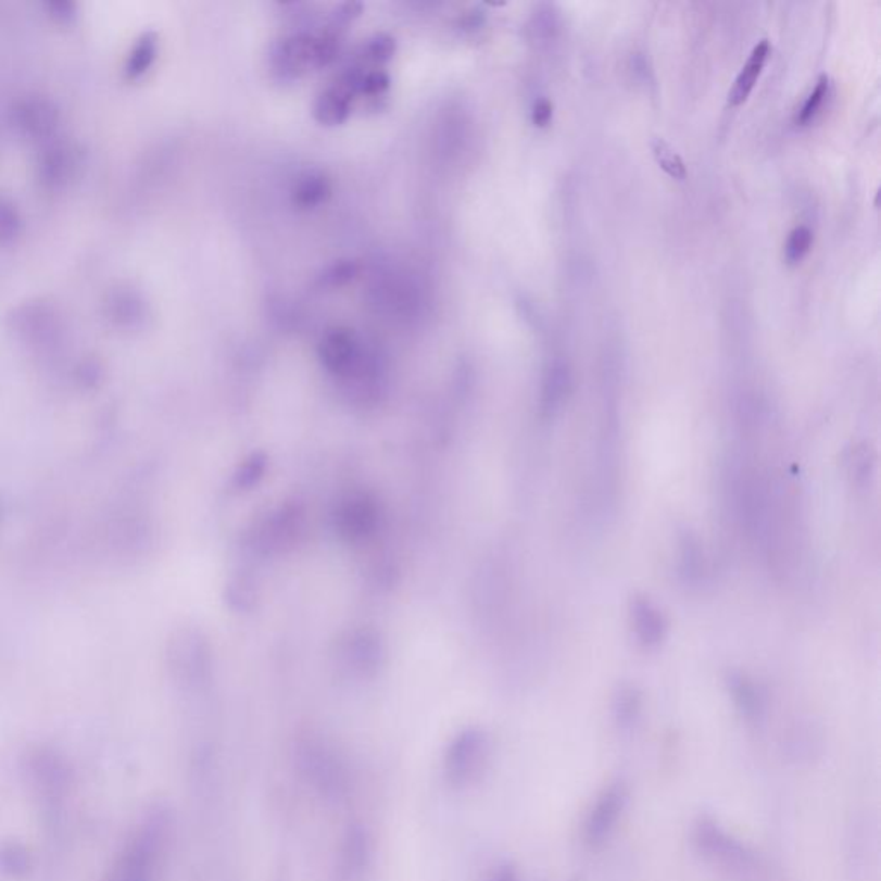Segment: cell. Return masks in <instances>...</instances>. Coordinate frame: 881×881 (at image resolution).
<instances>
[{"mask_svg":"<svg viewBox=\"0 0 881 881\" xmlns=\"http://www.w3.org/2000/svg\"><path fill=\"white\" fill-rule=\"evenodd\" d=\"M319 358L327 373L340 377H356L368 365L358 336L347 327H332L324 332L319 343Z\"/></svg>","mask_w":881,"mask_h":881,"instance_id":"cell-7","label":"cell"},{"mask_svg":"<svg viewBox=\"0 0 881 881\" xmlns=\"http://www.w3.org/2000/svg\"><path fill=\"white\" fill-rule=\"evenodd\" d=\"M159 55V37L155 32H146L137 38V42L129 50L125 63L126 79H140L149 73Z\"/></svg>","mask_w":881,"mask_h":881,"instance_id":"cell-19","label":"cell"},{"mask_svg":"<svg viewBox=\"0 0 881 881\" xmlns=\"http://www.w3.org/2000/svg\"><path fill=\"white\" fill-rule=\"evenodd\" d=\"M489 881H521V880L514 868L505 866V868L498 869L496 873H494L493 877H491V880Z\"/></svg>","mask_w":881,"mask_h":881,"instance_id":"cell-31","label":"cell"},{"mask_svg":"<svg viewBox=\"0 0 881 881\" xmlns=\"http://www.w3.org/2000/svg\"><path fill=\"white\" fill-rule=\"evenodd\" d=\"M570 388L571 377L567 364L562 361L553 362L548 367L544 385H542V408L546 410L548 414L556 412L567 400Z\"/></svg>","mask_w":881,"mask_h":881,"instance_id":"cell-18","label":"cell"},{"mask_svg":"<svg viewBox=\"0 0 881 881\" xmlns=\"http://www.w3.org/2000/svg\"><path fill=\"white\" fill-rule=\"evenodd\" d=\"M61 123V111L49 97L29 96L17 100L11 109V125L23 137L49 140Z\"/></svg>","mask_w":881,"mask_h":881,"instance_id":"cell-8","label":"cell"},{"mask_svg":"<svg viewBox=\"0 0 881 881\" xmlns=\"http://www.w3.org/2000/svg\"><path fill=\"white\" fill-rule=\"evenodd\" d=\"M730 695H732L733 704H735L737 712L741 713L742 718L750 721V723H759L763 720L766 712L765 695L759 691L756 683L745 677L744 674L733 671L727 679Z\"/></svg>","mask_w":881,"mask_h":881,"instance_id":"cell-14","label":"cell"},{"mask_svg":"<svg viewBox=\"0 0 881 881\" xmlns=\"http://www.w3.org/2000/svg\"><path fill=\"white\" fill-rule=\"evenodd\" d=\"M813 244V231L807 226H797L792 229L791 235L786 238L785 243V261L791 265H797L803 262Z\"/></svg>","mask_w":881,"mask_h":881,"instance_id":"cell-26","label":"cell"},{"mask_svg":"<svg viewBox=\"0 0 881 881\" xmlns=\"http://www.w3.org/2000/svg\"><path fill=\"white\" fill-rule=\"evenodd\" d=\"M105 317L121 329H140L149 319V305L140 291L121 286L109 291L104 303Z\"/></svg>","mask_w":881,"mask_h":881,"instance_id":"cell-11","label":"cell"},{"mask_svg":"<svg viewBox=\"0 0 881 881\" xmlns=\"http://www.w3.org/2000/svg\"><path fill=\"white\" fill-rule=\"evenodd\" d=\"M530 119H532V125L538 126V128H546L551 119H553V104H551V100L546 99V97H538V99L534 100V104H532Z\"/></svg>","mask_w":881,"mask_h":881,"instance_id":"cell-29","label":"cell"},{"mask_svg":"<svg viewBox=\"0 0 881 881\" xmlns=\"http://www.w3.org/2000/svg\"><path fill=\"white\" fill-rule=\"evenodd\" d=\"M362 9H364L362 4H356V2H348V4L336 8L331 17V25H329V32L340 35L341 29L347 28L350 23L355 22L356 17L361 16Z\"/></svg>","mask_w":881,"mask_h":881,"instance_id":"cell-28","label":"cell"},{"mask_svg":"<svg viewBox=\"0 0 881 881\" xmlns=\"http://www.w3.org/2000/svg\"><path fill=\"white\" fill-rule=\"evenodd\" d=\"M161 835L155 828H149L137 835L121 857L111 881H152L158 865Z\"/></svg>","mask_w":881,"mask_h":881,"instance_id":"cell-9","label":"cell"},{"mask_svg":"<svg viewBox=\"0 0 881 881\" xmlns=\"http://www.w3.org/2000/svg\"><path fill=\"white\" fill-rule=\"evenodd\" d=\"M317 67H323L317 35H288L270 50V70L281 81H293Z\"/></svg>","mask_w":881,"mask_h":881,"instance_id":"cell-6","label":"cell"},{"mask_svg":"<svg viewBox=\"0 0 881 881\" xmlns=\"http://www.w3.org/2000/svg\"><path fill=\"white\" fill-rule=\"evenodd\" d=\"M642 700L641 691L633 685H624L618 689L617 694L613 697V718L617 721L618 729L629 732V730L638 727L641 720Z\"/></svg>","mask_w":881,"mask_h":881,"instance_id":"cell-20","label":"cell"},{"mask_svg":"<svg viewBox=\"0 0 881 881\" xmlns=\"http://www.w3.org/2000/svg\"><path fill=\"white\" fill-rule=\"evenodd\" d=\"M8 327L17 340L40 352L54 350L64 335V323L58 309L46 300H29L14 306L8 315Z\"/></svg>","mask_w":881,"mask_h":881,"instance_id":"cell-1","label":"cell"},{"mask_svg":"<svg viewBox=\"0 0 881 881\" xmlns=\"http://www.w3.org/2000/svg\"><path fill=\"white\" fill-rule=\"evenodd\" d=\"M828 87H830V79H828L827 75H821L816 81L815 88H813L811 93L807 96L806 102H804L803 108L798 109L797 112V123L798 125H807V123H811L815 119L816 114H818L819 109L823 105L825 97L828 96Z\"/></svg>","mask_w":881,"mask_h":881,"instance_id":"cell-27","label":"cell"},{"mask_svg":"<svg viewBox=\"0 0 881 881\" xmlns=\"http://www.w3.org/2000/svg\"><path fill=\"white\" fill-rule=\"evenodd\" d=\"M694 844L709 863L729 871L744 873L756 866V854L753 848L727 832L716 819L708 816L697 819L694 827Z\"/></svg>","mask_w":881,"mask_h":881,"instance_id":"cell-3","label":"cell"},{"mask_svg":"<svg viewBox=\"0 0 881 881\" xmlns=\"http://www.w3.org/2000/svg\"><path fill=\"white\" fill-rule=\"evenodd\" d=\"M491 757V741L482 730H465L453 739L444 756V775L450 785H474L486 773Z\"/></svg>","mask_w":881,"mask_h":881,"instance_id":"cell-4","label":"cell"},{"mask_svg":"<svg viewBox=\"0 0 881 881\" xmlns=\"http://www.w3.org/2000/svg\"><path fill=\"white\" fill-rule=\"evenodd\" d=\"M394 50H397V42L393 37L377 34L368 38L367 42L362 46L361 58L364 63L382 64L393 58Z\"/></svg>","mask_w":881,"mask_h":881,"instance_id":"cell-24","label":"cell"},{"mask_svg":"<svg viewBox=\"0 0 881 881\" xmlns=\"http://www.w3.org/2000/svg\"><path fill=\"white\" fill-rule=\"evenodd\" d=\"M770 55V42L763 38L751 50L750 58L742 66L741 73L737 75L732 88L729 91V104L732 108L744 104L747 97L751 96L754 85H756L757 76L762 75L763 67H765L766 59Z\"/></svg>","mask_w":881,"mask_h":881,"instance_id":"cell-16","label":"cell"},{"mask_svg":"<svg viewBox=\"0 0 881 881\" xmlns=\"http://www.w3.org/2000/svg\"><path fill=\"white\" fill-rule=\"evenodd\" d=\"M368 854H370V847H368V839L364 830L361 827H350L343 845H341V869L348 880H353L364 873V869L367 868Z\"/></svg>","mask_w":881,"mask_h":881,"instance_id":"cell-17","label":"cell"},{"mask_svg":"<svg viewBox=\"0 0 881 881\" xmlns=\"http://www.w3.org/2000/svg\"><path fill=\"white\" fill-rule=\"evenodd\" d=\"M23 219L16 205L0 194V243H13L22 235Z\"/></svg>","mask_w":881,"mask_h":881,"instance_id":"cell-25","label":"cell"},{"mask_svg":"<svg viewBox=\"0 0 881 881\" xmlns=\"http://www.w3.org/2000/svg\"><path fill=\"white\" fill-rule=\"evenodd\" d=\"M46 8L49 9V14L54 17L55 22L70 23L78 16V8L67 0H54V2H49Z\"/></svg>","mask_w":881,"mask_h":881,"instance_id":"cell-30","label":"cell"},{"mask_svg":"<svg viewBox=\"0 0 881 881\" xmlns=\"http://www.w3.org/2000/svg\"><path fill=\"white\" fill-rule=\"evenodd\" d=\"M79 150L70 141H52L38 159V179L47 190H61L78 174Z\"/></svg>","mask_w":881,"mask_h":881,"instance_id":"cell-10","label":"cell"},{"mask_svg":"<svg viewBox=\"0 0 881 881\" xmlns=\"http://www.w3.org/2000/svg\"><path fill=\"white\" fill-rule=\"evenodd\" d=\"M630 621L639 639L645 647H656L668 635V620L665 613L647 597H633L630 601Z\"/></svg>","mask_w":881,"mask_h":881,"instance_id":"cell-12","label":"cell"},{"mask_svg":"<svg viewBox=\"0 0 881 881\" xmlns=\"http://www.w3.org/2000/svg\"><path fill=\"white\" fill-rule=\"evenodd\" d=\"M703 551L692 532H683L679 539V570L685 582H697L703 576Z\"/></svg>","mask_w":881,"mask_h":881,"instance_id":"cell-21","label":"cell"},{"mask_svg":"<svg viewBox=\"0 0 881 881\" xmlns=\"http://www.w3.org/2000/svg\"><path fill=\"white\" fill-rule=\"evenodd\" d=\"M361 273V265L352 259H344V261L335 262V264L327 265L326 269L315 279V286L320 290H336L341 286L352 282L353 279Z\"/></svg>","mask_w":881,"mask_h":881,"instance_id":"cell-23","label":"cell"},{"mask_svg":"<svg viewBox=\"0 0 881 881\" xmlns=\"http://www.w3.org/2000/svg\"><path fill=\"white\" fill-rule=\"evenodd\" d=\"M332 183L323 171H306L294 181L291 202L300 211H314L331 199Z\"/></svg>","mask_w":881,"mask_h":881,"instance_id":"cell-15","label":"cell"},{"mask_svg":"<svg viewBox=\"0 0 881 881\" xmlns=\"http://www.w3.org/2000/svg\"><path fill=\"white\" fill-rule=\"evenodd\" d=\"M300 773L326 797H340L348 789V770L340 754L319 739H305L297 751Z\"/></svg>","mask_w":881,"mask_h":881,"instance_id":"cell-2","label":"cell"},{"mask_svg":"<svg viewBox=\"0 0 881 881\" xmlns=\"http://www.w3.org/2000/svg\"><path fill=\"white\" fill-rule=\"evenodd\" d=\"M651 152H653L654 161L658 162V166L670 178L677 179V181H683V179L688 178L685 162L665 138H651Z\"/></svg>","mask_w":881,"mask_h":881,"instance_id":"cell-22","label":"cell"},{"mask_svg":"<svg viewBox=\"0 0 881 881\" xmlns=\"http://www.w3.org/2000/svg\"><path fill=\"white\" fill-rule=\"evenodd\" d=\"M353 99H355V93L343 81H338L332 87L320 91L319 97L315 100V119L324 126L343 125L348 116L352 114Z\"/></svg>","mask_w":881,"mask_h":881,"instance_id":"cell-13","label":"cell"},{"mask_svg":"<svg viewBox=\"0 0 881 881\" xmlns=\"http://www.w3.org/2000/svg\"><path fill=\"white\" fill-rule=\"evenodd\" d=\"M627 804H629V786L625 785V782L615 780L604 786L583 821V842L592 848L601 847L617 830Z\"/></svg>","mask_w":881,"mask_h":881,"instance_id":"cell-5","label":"cell"}]
</instances>
